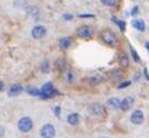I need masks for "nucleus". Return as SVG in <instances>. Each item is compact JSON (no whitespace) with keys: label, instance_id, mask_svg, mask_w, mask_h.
I'll list each match as a JSON object with an SVG mask.
<instances>
[{"label":"nucleus","instance_id":"1","mask_svg":"<svg viewBox=\"0 0 149 138\" xmlns=\"http://www.w3.org/2000/svg\"><path fill=\"white\" fill-rule=\"evenodd\" d=\"M32 128H33V122L30 117H23L19 119V122H18V129L24 133L30 132L32 130Z\"/></svg>","mask_w":149,"mask_h":138},{"label":"nucleus","instance_id":"2","mask_svg":"<svg viewBox=\"0 0 149 138\" xmlns=\"http://www.w3.org/2000/svg\"><path fill=\"white\" fill-rule=\"evenodd\" d=\"M56 93L54 91V87H53V84L52 83H46L43 87H42V90H40V96L39 97H42V98H51V97H53Z\"/></svg>","mask_w":149,"mask_h":138},{"label":"nucleus","instance_id":"3","mask_svg":"<svg viewBox=\"0 0 149 138\" xmlns=\"http://www.w3.org/2000/svg\"><path fill=\"white\" fill-rule=\"evenodd\" d=\"M40 136L42 138H53L56 136V129L51 124H45L40 129Z\"/></svg>","mask_w":149,"mask_h":138},{"label":"nucleus","instance_id":"4","mask_svg":"<svg viewBox=\"0 0 149 138\" xmlns=\"http://www.w3.org/2000/svg\"><path fill=\"white\" fill-rule=\"evenodd\" d=\"M101 38L103 39V42L110 46H114L116 44V37L113 32H110V31H103L101 33Z\"/></svg>","mask_w":149,"mask_h":138},{"label":"nucleus","instance_id":"5","mask_svg":"<svg viewBox=\"0 0 149 138\" xmlns=\"http://www.w3.org/2000/svg\"><path fill=\"white\" fill-rule=\"evenodd\" d=\"M143 121H144V114H143V112H142L141 110L134 111V112L132 113V116H130V122H132L133 124H135V125L142 124Z\"/></svg>","mask_w":149,"mask_h":138},{"label":"nucleus","instance_id":"6","mask_svg":"<svg viewBox=\"0 0 149 138\" xmlns=\"http://www.w3.org/2000/svg\"><path fill=\"white\" fill-rule=\"evenodd\" d=\"M92 33H94V31H92V28L90 26H88V25L82 26V27H79L77 30V35L79 38H84V39H89L92 35Z\"/></svg>","mask_w":149,"mask_h":138},{"label":"nucleus","instance_id":"7","mask_svg":"<svg viewBox=\"0 0 149 138\" xmlns=\"http://www.w3.org/2000/svg\"><path fill=\"white\" fill-rule=\"evenodd\" d=\"M46 34V27L43 25H37L32 30V37L34 39H40Z\"/></svg>","mask_w":149,"mask_h":138},{"label":"nucleus","instance_id":"8","mask_svg":"<svg viewBox=\"0 0 149 138\" xmlns=\"http://www.w3.org/2000/svg\"><path fill=\"white\" fill-rule=\"evenodd\" d=\"M133 104H134V98L133 97H125L123 101H121L120 109L123 110V111H127L133 106Z\"/></svg>","mask_w":149,"mask_h":138},{"label":"nucleus","instance_id":"9","mask_svg":"<svg viewBox=\"0 0 149 138\" xmlns=\"http://www.w3.org/2000/svg\"><path fill=\"white\" fill-rule=\"evenodd\" d=\"M89 113L92 116H101L103 113V106L101 104H92L89 106Z\"/></svg>","mask_w":149,"mask_h":138},{"label":"nucleus","instance_id":"10","mask_svg":"<svg viewBox=\"0 0 149 138\" xmlns=\"http://www.w3.org/2000/svg\"><path fill=\"white\" fill-rule=\"evenodd\" d=\"M103 76L102 74H94V76H91L88 78V83L91 84V85H97L100 84L101 82H103Z\"/></svg>","mask_w":149,"mask_h":138},{"label":"nucleus","instance_id":"11","mask_svg":"<svg viewBox=\"0 0 149 138\" xmlns=\"http://www.w3.org/2000/svg\"><path fill=\"white\" fill-rule=\"evenodd\" d=\"M22 91H23V86H22V85H19V84H14V85H12V86L10 87L8 94H10L11 97H13V96H18V94H20V93H22Z\"/></svg>","mask_w":149,"mask_h":138},{"label":"nucleus","instance_id":"12","mask_svg":"<svg viewBox=\"0 0 149 138\" xmlns=\"http://www.w3.org/2000/svg\"><path fill=\"white\" fill-rule=\"evenodd\" d=\"M68 123L70 125H78L79 124V114L78 113H70L68 116Z\"/></svg>","mask_w":149,"mask_h":138},{"label":"nucleus","instance_id":"13","mask_svg":"<svg viewBox=\"0 0 149 138\" xmlns=\"http://www.w3.org/2000/svg\"><path fill=\"white\" fill-rule=\"evenodd\" d=\"M133 27L134 28H136L137 31H144V28H146V24H144V21L142 20V19H135V20L133 21Z\"/></svg>","mask_w":149,"mask_h":138},{"label":"nucleus","instance_id":"14","mask_svg":"<svg viewBox=\"0 0 149 138\" xmlns=\"http://www.w3.org/2000/svg\"><path fill=\"white\" fill-rule=\"evenodd\" d=\"M70 45H71V39H70L69 37H64V38H62L61 40H59V47H61L62 50L69 49Z\"/></svg>","mask_w":149,"mask_h":138},{"label":"nucleus","instance_id":"15","mask_svg":"<svg viewBox=\"0 0 149 138\" xmlns=\"http://www.w3.org/2000/svg\"><path fill=\"white\" fill-rule=\"evenodd\" d=\"M108 105L111 107V109H120V104H121V101L118 98H110V99L107 102Z\"/></svg>","mask_w":149,"mask_h":138},{"label":"nucleus","instance_id":"16","mask_svg":"<svg viewBox=\"0 0 149 138\" xmlns=\"http://www.w3.org/2000/svg\"><path fill=\"white\" fill-rule=\"evenodd\" d=\"M111 79H113L114 82H120L122 79V72L120 70H116L113 72V74H111Z\"/></svg>","mask_w":149,"mask_h":138},{"label":"nucleus","instance_id":"17","mask_svg":"<svg viewBox=\"0 0 149 138\" xmlns=\"http://www.w3.org/2000/svg\"><path fill=\"white\" fill-rule=\"evenodd\" d=\"M120 65L123 66V67H128V66H129V59H128L127 55L122 54V55L120 57Z\"/></svg>","mask_w":149,"mask_h":138},{"label":"nucleus","instance_id":"18","mask_svg":"<svg viewBox=\"0 0 149 138\" xmlns=\"http://www.w3.org/2000/svg\"><path fill=\"white\" fill-rule=\"evenodd\" d=\"M27 93H30L31 96H40V90H38V89H36V87H29L27 90Z\"/></svg>","mask_w":149,"mask_h":138},{"label":"nucleus","instance_id":"19","mask_svg":"<svg viewBox=\"0 0 149 138\" xmlns=\"http://www.w3.org/2000/svg\"><path fill=\"white\" fill-rule=\"evenodd\" d=\"M56 66H57V69H58V70H61V71H62V70L64 69V66H65V60H64L63 58L58 59V60L56 62Z\"/></svg>","mask_w":149,"mask_h":138},{"label":"nucleus","instance_id":"20","mask_svg":"<svg viewBox=\"0 0 149 138\" xmlns=\"http://www.w3.org/2000/svg\"><path fill=\"white\" fill-rule=\"evenodd\" d=\"M101 3L105 6H115L116 5V0H101Z\"/></svg>","mask_w":149,"mask_h":138},{"label":"nucleus","instance_id":"21","mask_svg":"<svg viewBox=\"0 0 149 138\" xmlns=\"http://www.w3.org/2000/svg\"><path fill=\"white\" fill-rule=\"evenodd\" d=\"M42 71L45 72V73L50 72V63H49L47 60H45V62L42 64Z\"/></svg>","mask_w":149,"mask_h":138},{"label":"nucleus","instance_id":"22","mask_svg":"<svg viewBox=\"0 0 149 138\" xmlns=\"http://www.w3.org/2000/svg\"><path fill=\"white\" fill-rule=\"evenodd\" d=\"M130 51H132V55H133V58H134V60L136 62V63H139L140 62V58H139V54H137V52L132 47L130 49Z\"/></svg>","mask_w":149,"mask_h":138},{"label":"nucleus","instance_id":"23","mask_svg":"<svg viewBox=\"0 0 149 138\" xmlns=\"http://www.w3.org/2000/svg\"><path fill=\"white\" fill-rule=\"evenodd\" d=\"M116 23L118 24V26H120L121 31H124V30H125V23H124L123 20H120V21H116Z\"/></svg>","mask_w":149,"mask_h":138},{"label":"nucleus","instance_id":"24","mask_svg":"<svg viewBox=\"0 0 149 138\" xmlns=\"http://www.w3.org/2000/svg\"><path fill=\"white\" fill-rule=\"evenodd\" d=\"M130 84H132L130 82H124V83H122V84H120V85H118V89H124V87L129 86Z\"/></svg>","mask_w":149,"mask_h":138},{"label":"nucleus","instance_id":"25","mask_svg":"<svg viewBox=\"0 0 149 138\" xmlns=\"http://www.w3.org/2000/svg\"><path fill=\"white\" fill-rule=\"evenodd\" d=\"M54 113H56V116H57V117H59V114H61V107L59 106L54 107Z\"/></svg>","mask_w":149,"mask_h":138},{"label":"nucleus","instance_id":"26","mask_svg":"<svg viewBox=\"0 0 149 138\" xmlns=\"http://www.w3.org/2000/svg\"><path fill=\"white\" fill-rule=\"evenodd\" d=\"M79 18H94V14H79Z\"/></svg>","mask_w":149,"mask_h":138},{"label":"nucleus","instance_id":"27","mask_svg":"<svg viewBox=\"0 0 149 138\" xmlns=\"http://www.w3.org/2000/svg\"><path fill=\"white\" fill-rule=\"evenodd\" d=\"M63 18L65 19V20H71V19L73 18V15H71V14H64Z\"/></svg>","mask_w":149,"mask_h":138},{"label":"nucleus","instance_id":"28","mask_svg":"<svg viewBox=\"0 0 149 138\" xmlns=\"http://www.w3.org/2000/svg\"><path fill=\"white\" fill-rule=\"evenodd\" d=\"M4 135H5V129H4V126L0 125V138H1Z\"/></svg>","mask_w":149,"mask_h":138},{"label":"nucleus","instance_id":"29","mask_svg":"<svg viewBox=\"0 0 149 138\" xmlns=\"http://www.w3.org/2000/svg\"><path fill=\"white\" fill-rule=\"evenodd\" d=\"M68 80H69V82H72V80H73V74H72L71 72L68 73Z\"/></svg>","mask_w":149,"mask_h":138},{"label":"nucleus","instance_id":"30","mask_svg":"<svg viewBox=\"0 0 149 138\" xmlns=\"http://www.w3.org/2000/svg\"><path fill=\"white\" fill-rule=\"evenodd\" d=\"M137 12H139V7H137V6H135V7H134V10L132 11V14H133V15H135Z\"/></svg>","mask_w":149,"mask_h":138},{"label":"nucleus","instance_id":"31","mask_svg":"<svg viewBox=\"0 0 149 138\" xmlns=\"http://www.w3.org/2000/svg\"><path fill=\"white\" fill-rule=\"evenodd\" d=\"M144 78L148 79V72H147V69H144Z\"/></svg>","mask_w":149,"mask_h":138},{"label":"nucleus","instance_id":"32","mask_svg":"<svg viewBox=\"0 0 149 138\" xmlns=\"http://www.w3.org/2000/svg\"><path fill=\"white\" fill-rule=\"evenodd\" d=\"M4 89V83L3 82H0V91H1Z\"/></svg>","mask_w":149,"mask_h":138},{"label":"nucleus","instance_id":"33","mask_svg":"<svg viewBox=\"0 0 149 138\" xmlns=\"http://www.w3.org/2000/svg\"><path fill=\"white\" fill-rule=\"evenodd\" d=\"M102 138H105V137H102Z\"/></svg>","mask_w":149,"mask_h":138}]
</instances>
